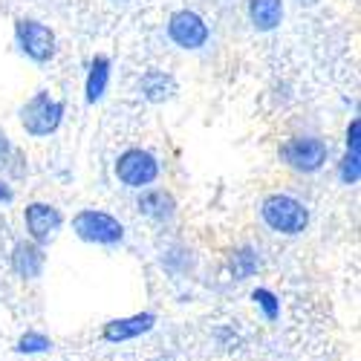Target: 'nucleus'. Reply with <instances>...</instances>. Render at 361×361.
<instances>
[{"mask_svg":"<svg viewBox=\"0 0 361 361\" xmlns=\"http://www.w3.org/2000/svg\"><path fill=\"white\" fill-rule=\"evenodd\" d=\"M260 220L263 226L272 231V234H281V237H298L310 228V208L304 200H298L292 194H266L263 202H260Z\"/></svg>","mask_w":361,"mask_h":361,"instance_id":"f257e3e1","label":"nucleus"},{"mask_svg":"<svg viewBox=\"0 0 361 361\" xmlns=\"http://www.w3.org/2000/svg\"><path fill=\"white\" fill-rule=\"evenodd\" d=\"M64 113H67V107H64L61 99L49 96L47 90H38L35 96H29V99L20 104L18 122H20V128L26 130V136L47 139V136H52L58 128H61Z\"/></svg>","mask_w":361,"mask_h":361,"instance_id":"f03ea898","label":"nucleus"},{"mask_svg":"<svg viewBox=\"0 0 361 361\" xmlns=\"http://www.w3.org/2000/svg\"><path fill=\"white\" fill-rule=\"evenodd\" d=\"M281 162L295 173H318L329 162V142L312 133H295L278 147Z\"/></svg>","mask_w":361,"mask_h":361,"instance_id":"7ed1b4c3","label":"nucleus"},{"mask_svg":"<svg viewBox=\"0 0 361 361\" xmlns=\"http://www.w3.org/2000/svg\"><path fill=\"white\" fill-rule=\"evenodd\" d=\"M73 234L93 246H118L125 240V223L102 208H81L73 214Z\"/></svg>","mask_w":361,"mask_h":361,"instance_id":"20e7f679","label":"nucleus"},{"mask_svg":"<svg viewBox=\"0 0 361 361\" xmlns=\"http://www.w3.org/2000/svg\"><path fill=\"white\" fill-rule=\"evenodd\" d=\"M113 173H116V179L125 188L142 191V188L154 185L157 179H159L162 165H159V159L150 154L147 147H128V150H122V154L116 157Z\"/></svg>","mask_w":361,"mask_h":361,"instance_id":"39448f33","label":"nucleus"},{"mask_svg":"<svg viewBox=\"0 0 361 361\" xmlns=\"http://www.w3.org/2000/svg\"><path fill=\"white\" fill-rule=\"evenodd\" d=\"M15 47L29 61L49 64L58 52V38L47 23H41L35 18H18L15 20Z\"/></svg>","mask_w":361,"mask_h":361,"instance_id":"423d86ee","label":"nucleus"},{"mask_svg":"<svg viewBox=\"0 0 361 361\" xmlns=\"http://www.w3.org/2000/svg\"><path fill=\"white\" fill-rule=\"evenodd\" d=\"M165 32H168V41L185 52H194V49H202L212 38V29H208L205 18L194 9H176L168 23H165Z\"/></svg>","mask_w":361,"mask_h":361,"instance_id":"0eeeda50","label":"nucleus"},{"mask_svg":"<svg viewBox=\"0 0 361 361\" xmlns=\"http://www.w3.org/2000/svg\"><path fill=\"white\" fill-rule=\"evenodd\" d=\"M64 226V214L58 212V208L52 202H29L23 208V228H26V237L32 240V243L38 246H49L52 240L58 237V231H61Z\"/></svg>","mask_w":361,"mask_h":361,"instance_id":"6e6552de","label":"nucleus"},{"mask_svg":"<svg viewBox=\"0 0 361 361\" xmlns=\"http://www.w3.org/2000/svg\"><path fill=\"white\" fill-rule=\"evenodd\" d=\"M154 326H157V315L154 312H136V315L107 321L104 329H102V338L107 344H125V341H136V338L147 336Z\"/></svg>","mask_w":361,"mask_h":361,"instance_id":"1a4fd4ad","label":"nucleus"},{"mask_svg":"<svg viewBox=\"0 0 361 361\" xmlns=\"http://www.w3.org/2000/svg\"><path fill=\"white\" fill-rule=\"evenodd\" d=\"M47 246H38L32 243L29 237L18 240L12 246V255H9V263H12V272L20 278V281H35L44 275V266H47Z\"/></svg>","mask_w":361,"mask_h":361,"instance_id":"9d476101","label":"nucleus"},{"mask_svg":"<svg viewBox=\"0 0 361 361\" xmlns=\"http://www.w3.org/2000/svg\"><path fill=\"white\" fill-rule=\"evenodd\" d=\"M136 208H139V214L147 217L150 223H171L176 217V200L171 191L165 188H154V185H147L139 191L136 197Z\"/></svg>","mask_w":361,"mask_h":361,"instance_id":"9b49d317","label":"nucleus"},{"mask_svg":"<svg viewBox=\"0 0 361 361\" xmlns=\"http://www.w3.org/2000/svg\"><path fill=\"white\" fill-rule=\"evenodd\" d=\"M139 96L150 104H165L176 96V78L165 70H145L136 81Z\"/></svg>","mask_w":361,"mask_h":361,"instance_id":"f8f14e48","label":"nucleus"},{"mask_svg":"<svg viewBox=\"0 0 361 361\" xmlns=\"http://www.w3.org/2000/svg\"><path fill=\"white\" fill-rule=\"evenodd\" d=\"M110 70L113 61L107 55H93V61L87 67V78H84V99L87 104H99L110 87Z\"/></svg>","mask_w":361,"mask_h":361,"instance_id":"ddd939ff","label":"nucleus"},{"mask_svg":"<svg viewBox=\"0 0 361 361\" xmlns=\"http://www.w3.org/2000/svg\"><path fill=\"white\" fill-rule=\"evenodd\" d=\"M246 12H249V23L257 32H275L283 23L286 6H283V0H249Z\"/></svg>","mask_w":361,"mask_h":361,"instance_id":"4468645a","label":"nucleus"},{"mask_svg":"<svg viewBox=\"0 0 361 361\" xmlns=\"http://www.w3.org/2000/svg\"><path fill=\"white\" fill-rule=\"evenodd\" d=\"M260 266H263V257L255 246L243 243V246H237L228 252V275L234 281H249L260 272Z\"/></svg>","mask_w":361,"mask_h":361,"instance_id":"2eb2a0df","label":"nucleus"},{"mask_svg":"<svg viewBox=\"0 0 361 361\" xmlns=\"http://www.w3.org/2000/svg\"><path fill=\"white\" fill-rule=\"evenodd\" d=\"M49 350H52L49 336L38 333V329H29V333H23L15 341V353H20V355H41V353H49Z\"/></svg>","mask_w":361,"mask_h":361,"instance_id":"dca6fc26","label":"nucleus"},{"mask_svg":"<svg viewBox=\"0 0 361 361\" xmlns=\"http://www.w3.org/2000/svg\"><path fill=\"white\" fill-rule=\"evenodd\" d=\"M252 300L257 304V310L266 315V321H278V315H281V300H278V295H275L272 289L257 286V289L252 292Z\"/></svg>","mask_w":361,"mask_h":361,"instance_id":"f3484780","label":"nucleus"},{"mask_svg":"<svg viewBox=\"0 0 361 361\" xmlns=\"http://www.w3.org/2000/svg\"><path fill=\"white\" fill-rule=\"evenodd\" d=\"M338 179H341V185H358V179H361V157L347 154V150H344V157L338 162Z\"/></svg>","mask_w":361,"mask_h":361,"instance_id":"a211bd4d","label":"nucleus"},{"mask_svg":"<svg viewBox=\"0 0 361 361\" xmlns=\"http://www.w3.org/2000/svg\"><path fill=\"white\" fill-rule=\"evenodd\" d=\"M344 147H347V154L361 157V118H353V122L347 125V139H344Z\"/></svg>","mask_w":361,"mask_h":361,"instance_id":"6ab92c4d","label":"nucleus"},{"mask_svg":"<svg viewBox=\"0 0 361 361\" xmlns=\"http://www.w3.org/2000/svg\"><path fill=\"white\" fill-rule=\"evenodd\" d=\"M15 157H18V150H15L12 139H9V133L0 128V171H6L15 162Z\"/></svg>","mask_w":361,"mask_h":361,"instance_id":"aec40b11","label":"nucleus"},{"mask_svg":"<svg viewBox=\"0 0 361 361\" xmlns=\"http://www.w3.org/2000/svg\"><path fill=\"white\" fill-rule=\"evenodd\" d=\"M12 200H15L12 185L6 183V179H0V205H4V202H12Z\"/></svg>","mask_w":361,"mask_h":361,"instance_id":"412c9836","label":"nucleus"},{"mask_svg":"<svg viewBox=\"0 0 361 361\" xmlns=\"http://www.w3.org/2000/svg\"><path fill=\"white\" fill-rule=\"evenodd\" d=\"M116 4H130V0H116Z\"/></svg>","mask_w":361,"mask_h":361,"instance_id":"4be33fe9","label":"nucleus"}]
</instances>
